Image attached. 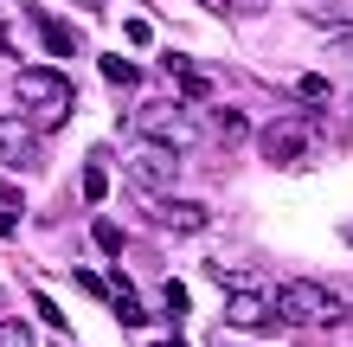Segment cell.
<instances>
[{"mask_svg":"<svg viewBox=\"0 0 353 347\" xmlns=\"http://www.w3.org/2000/svg\"><path fill=\"white\" fill-rule=\"evenodd\" d=\"M257 148H263L270 161H296V155L308 148V122H270V129L257 135Z\"/></svg>","mask_w":353,"mask_h":347,"instance_id":"ba28073f","label":"cell"},{"mask_svg":"<svg viewBox=\"0 0 353 347\" xmlns=\"http://www.w3.org/2000/svg\"><path fill=\"white\" fill-rule=\"evenodd\" d=\"M174 174H180V148L174 141H148V148L135 155V187L141 193H168Z\"/></svg>","mask_w":353,"mask_h":347,"instance_id":"277c9868","label":"cell"},{"mask_svg":"<svg viewBox=\"0 0 353 347\" xmlns=\"http://www.w3.org/2000/svg\"><path fill=\"white\" fill-rule=\"evenodd\" d=\"M122 32H129V46H154V26H148V19H129Z\"/></svg>","mask_w":353,"mask_h":347,"instance_id":"ac0fdd59","label":"cell"},{"mask_svg":"<svg viewBox=\"0 0 353 347\" xmlns=\"http://www.w3.org/2000/svg\"><path fill=\"white\" fill-rule=\"evenodd\" d=\"M270 302H276V321H283V328H327V321H347L353 315L327 283H283Z\"/></svg>","mask_w":353,"mask_h":347,"instance_id":"7a4b0ae2","label":"cell"},{"mask_svg":"<svg viewBox=\"0 0 353 347\" xmlns=\"http://www.w3.org/2000/svg\"><path fill=\"white\" fill-rule=\"evenodd\" d=\"M347 238H353V226H347Z\"/></svg>","mask_w":353,"mask_h":347,"instance_id":"44dd1931","label":"cell"},{"mask_svg":"<svg viewBox=\"0 0 353 347\" xmlns=\"http://www.w3.org/2000/svg\"><path fill=\"white\" fill-rule=\"evenodd\" d=\"M39 341V328L32 321H13V315H0V347H32Z\"/></svg>","mask_w":353,"mask_h":347,"instance_id":"8fae6325","label":"cell"},{"mask_svg":"<svg viewBox=\"0 0 353 347\" xmlns=\"http://www.w3.org/2000/svg\"><path fill=\"white\" fill-rule=\"evenodd\" d=\"M13 103L26 110L32 129H65V116H71V77L65 71H19L13 77Z\"/></svg>","mask_w":353,"mask_h":347,"instance_id":"6da1fadb","label":"cell"},{"mask_svg":"<svg viewBox=\"0 0 353 347\" xmlns=\"http://www.w3.org/2000/svg\"><path fill=\"white\" fill-rule=\"evenodd\" d=\"M212 122H219V141H244V135H251V122H244L238 110H219Z\"/></svg>","mask_w":353,"mask_h":347,"instance_id":"5bb4252c","label":"cell"},{"mask_svg":"<svg viewBox=\"0 0 353 347\" xmlns=\"http://www.w3.org/2000/svg\"><path fill=\"white\" fill-rule=\"evenodd\" d=\"M110 309H116V321H122V328H148V315H141V302L129 296V283H110Z\"/></svg>","mask_w":353,"mask_h":347,"instance_id":"9c48e42d","label":"cell"},{"mask_svg":"<svg viewBox=\"0 0 353 347\" xmlns=\"http://www.w3.org/2000/svg\"><path fill=\"white\" fill-rule=\"evenodd\" d=\"M39 321H46L52 335H65V315H58V302H52V296H39Z\"/></svg>","mask_w":353,"mask_h":347,"instance_id":"2e32d148","label":"cell"},{"mask_svg":"<svg viewBox=\"0 0 353 347\" xmlns=\"http://www.w3.org/2000/svg\"><path fill=\"white\" fill-rule=\"evenodd\" d=\"M161 302H168V315H174V321L186 315V290H180V283H168V290H161Z\"/></svg>","mask_w":353,"mask_h":347,"instance_id":"e0dca14e","label":"cell"},{"mask_svg":"<svg viewBox=\"0 0 353 347\" xmlns=\"http://www.w3.org/2000/svg\"><path fill=\"white\" fill-rule=\"evenodd\" d=\"M0 238H13V206H0Z\"/></svg>","mask_w":353,"mask_h":347,"instance_id":"d6986e66","label":"cell"},{"mask_svg":"<svg viewBox=\"0 0 353 347\" xmlns=\"http://www.w3.org/2000/svg\"><path fill=\"white\" fill-rule=\"evenodd\" d=\"M90 238H97V244H103V251H110V257H116V251H122V244H129V238H122V232H116V226H90Z\"/></svg>","mask_w":353,"mask_h":347,"instance_id":"9a60e30c","label":"cell"},{"mask_svg":"<svg viewBox=\"0 0 353 347\" xmlns=\"http://www.w3.org/2000/svg\"><path fill=\"white\" fill-rule=\"evenodd\" d=\"M135 129L148 135V141H180L186 129H180V103L174 97H148V103L135 110Z\"/></svg>","mask_w":353,"mask_h":347,"instance_id":"8992f818","label":"cell"},{"mask_svg":"<svg viewBox=\"0 0 353 347\" xmlns=\"http://www.w3.org/2000/svg\"><path fill=\"white\" fill-rule=\"evenodd\" d=\"M103 77H110L116 90H135V77H141V71L129 65V58H116V52H110V58H103Z\"/></svg>","mask_w":353,"mask_h":347,"instance_id":"7c38bea8","label":"cell"},{"mask_svg":"<svg viewBox=\"0 0 353 347\" xmlns=\"http://www.w3.org/2000/svg\"><path fill=\"white\" fill-rule=\"evenodd\" d=\"M168 347H186V341H180V335H174V341H168Z\"/></svg>","mask_w":353,"mask_h":347,"instance_id":"ffe728a7","label":"cell"},{"mask_svg":"<svg viewBox=\"0 0 353 347\" xmlns=\"http://www.w3.org/2000/svg\"><path fill=\"white\" fill-rule=\"evenodd\" d=\"M39 39H46V52H52V58H71V52H77V32H71V26H58V19H46V26H39Z\"/></svg>","mask_w":353,"mask_h":347,"instance_id":"30bf717a","label":"cell"},{"mask_svg":"<svg viewBox=\"0 0 353 347\" xmlns=\"http://www.w3.org/2000/svg\"><path fill=\"white\" fill-rule=\"evenodd\" d=\"M0 168H7V174L39 168V135H32V122H0Z\"/></svg>","mask_w":353,"mask_h":347,"instance_id":"5b68a950","label":"cell"},{"mask_svg":"<svg viewBox=\"0 0 353 347\" xmlns=\"http://www.w3.org/2000/svg\"><path fill=\"white\" fill-rule=\"evenodd\" d=\"M141 199L154 206V219H161L168 232H205V226H212L205 206H193V199H161V193H141Z\"/></svg>","mask_w":353,"mask_h":347,"instance_id":"52a82bcc","label":"cell"},{"mask_svg":"<svg viewBox=\"0 0 353 347\" xmlns=\"http://www.w3.org/2000/svg\"><path fill=\"white\" fill-rule=\"evenodd\" d=\"M225 321H232L238 335H276V302H270L263 290H251L244 277H232V296H225Z\"/></svg>","mask_w":353,"mask_h":347,"instance_id":"3957f363","label":"cell"},{"mask_svg":"<svg viewBox=\"0 0 353 347\" xmlns=\"http://www.w3.org/2000/svg\"><path fill=\"white\" fill-rule=\"evenodd\" d=\"M103 187H110V155L97 148V155H90V174H84V193H90V199H103Z\"/></svg>","mask_w":353,"mask_h":347,"instance_id":"4fadbf2b","label":"cell"}]
</instances>
